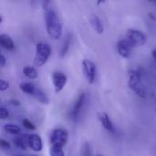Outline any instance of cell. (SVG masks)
<instances>
[{
	"mask_svg": "<svg viewBox=\"0 0 156 156\" xmlns=\"http://www.w3.org/2000/svg\"><path fill=\"white\" fill-rule=\"evenodd\" d=\"M50 4L51 3L49 1H45L42 3L43 8L46 12V28L48 37L54 40H58L62 35V24L55 10L50 6Z\"/></svg>",
	"mask_w": 156,
	"mask_h": 156,
	"instance_id": "cell-1",
	"label": "cell"
},
{
	"mask_svg": "<svg viewBox=\"0 0 156 156\" xmlns=\"http://www.w3.org/2000/svg\"><path fill=\"white\" fill-rule=\"evenodd\" d=\"M128 75H129V80H128L129 88L140 98H145L147 91L144 85L142 74L140 73V71L137 69H130Z\"/></svg>",
	"mask_w": 156,
	"mask_h": 156,
	"instance_id": "cell-2",
	"label": "cell"
},
{
	"mask_svg": "<svg viewBox=\"0 0 156 156\" xmlns=\"http://www.w3.org/2000/svg\"><path fill=\"white\" fill-rule=\"evenodd\" d=\"M51 54V48L45 42H38L36 47V54L33 60L35 67H42L48 61Z\"/></svg>",
	"mask_w": 156,
	"mask_h": 156,
	"instance_id": "cell-3",
	"label": "cell"
},
{
	"mask_svg": "<svg viewBox=\"0 0 156 156\" xmlns=\"http://www.w3.org/2000/svg\"><path fill=\"white\" fill-rule=\"evenodd\" d=\"M68 138H69V134L67 131L63 129H55L52 131L49 137L50 144L51 146L63 148L68 143Z\"/></svg>",
	"mask_w": 156,
	"mask_h": 156,
	"instance_id": "cell-4",
	"label": "cell"
},
{
	"mask_svg": "<svg viewBox=\"0 0 156 156\" xmlns=\"http://www.w3.org/2000/svg\"><path fill=\"white\" fill-rule=\"evenodd\" d=\"M126 37H127V39L133 44V47L143 46L145 44L147 40L146 36L142 31L134 29V28H130L126 33Z\"/></svg>",
	"mask_w": 156,
	"mask_h": 156,
	"instance_id": "cell-5",
	"label": "cell"
},
{
	"mask_svg": "<svg viewBox=\"0 0 156 156\" xmlns=\"http://www.w3.org/2000/svg\"><path fill=\"white\" fill-rule=\"evenodd\" d=\"M82 70L87 81L92 84L96 77V65L90 59H84L82 61Z\"/></svg>",
	"mask_w": 156,
	"mask_h": 156,
	"instance_id": "cell-6",
	"label": "cell"
},
{
	"mask_svg": "<svg viewBox=\"0 0 156 156\" xmlns=\"http://www.w3.org/2000/svg\"><path fill=\"white\" fill-rule=\"evenodd\" d=\"M133 48V44L127 38L121 39L117 43V51L119 55L124 58H127L131 56Z\"/></svg>",
	"mask_w": 156,
	"mask_h": 156,
	"instance_id": "cell-7",
	"label": "cell"
},
{
	"mask_svg": "<svg viewBox=\"0 0 156 156\" xmlns=\"http://www.w3.org/2000/svg\"><path fill=\"white\" fill-rule=\"evenodd\" d=\"M52 82L56 93H58L63 90L64 86L67 83V76L60 71H55L52 75Z\"/></svg>",
	"mask_w": 156,
	"mask_h": 156,
	"instance_id": "cell-8",
	"label": "cell"
},
{
	"mask_svg": "<svg viewBox=\"0 0 156 156\" xmlns=\"http://www.w3.org/2000/svg\"><path fill=\"white\" fill-rule=\"evenodd\" d=\"M85 99H86V95L85 93H80L78 97V99L76 100L73 107H72V110L70 112V117L72 120H77L79 118V115L83 108V105L85 103Z\"/></svg>",
	"mask_w": 156,
	"mask_h": 156,
	"instance_id": "cell-9",
	"label": "cell"
},
{
	"mask_svg": "<svg viewBox=\"0 0 156 156\" xmlns=\"http://www.w3.org/2000/svg\"><path fill=\"white\" fill-rule=\"evenodd\" d=\"M28 146L34 152H40L43 144L42 140L38 134H29L28 136Z\"/></svg>",
	"mask_w": 156,
	"mask_h": 156,
	"instance_id": "cell-10",
	"label": "cell"
},
{
	"mask_svg": "<svg viewBox=\"0 0 156 156\" xmlns=\"http://www.w3.org/2000/svg\"><path fill=\"white\" fill-rule=\"evenodd\" d=\"M98 118L101 123V125L104 127L105 130H107L109 133H115V129H114V126L109 117V115L106 113V112H99L98 113Z\"/></svg>",
	"mask_w": 156,
	"mask_h": 156,
	"instance_id": "cell-11",
	"label": "cell"
},
{
	"mask_svg": "<svg viewBox=\"0 0 156 156\" xmlns=\"http://www.w3.org/2000/svg\"><path fill=\"white\" fill-rule=\"evenodd\" d=\"M0 44L6 50H10L11 51L15 48L14 41L7 35H5V34L0 35Z\"/></svg>",
	"mask_w": 156,
	"mask_h": 156,
	"instance_id": "cell-12",
	"label": "cell"
},
{
	"mask_svg": "<svg viewBox=\"0 0 156 156\" xmlns=\"http://www.w3.org/2000/svg\"><path fill=\"white\" fill-rule=\"evenodd\" d=\"M28 136L29 135L24 134V135H21V136H18V137L15 138L14 144L19 149L27 150V148L28 146Z\"/></svg>",
	"mask_w": 156,
	"mask_h": 156,
	"instance_id": "cell-13",
	"label": "cell"
},
{
	"mask_svg": "<svg viewBox=\"0 0 156 156\" xmlns=\"http://www.w3.org/2000/svg\"><path fill=\"white\" fill-rule=\"evenodd\" d=\"M90 24L93 27V29L98 33V34H102L103 33V25L101 23V20L100 17L96 15H93L90 18Z\"/></svg>",
	"mask_w": 156,
	"mask_h": 156,
	"instance_id": "cell-14",
	"label": "cell"
},
{
	"mask_svg": "<svg viewBox=\"0 0 156 156\" xmlns=\"http://www.w3.org/2000/svg\"><path fill=\"white\" fill-rule=\"evenodd\" d=\"M32 96L34 98H36L38 101H40L43 104H48V102H49V100H48V96L46 95V93L43 92L38 88H36V90H35V91H34V93H33Z\"/></svg>",
	"mask_w": 156,
	"mask_h": 156,
	"instance_id": "cell-15",
	"label": "cell"
},
{
	"mask_svg": "<svg viewBox=\"0 0 156 156\" xmlns=\"http://www.w3.org/2000/svg\"><path fill=\"white\" fill-rule=\"evenodd\" d=\"M71 39H72L71 35L70 34H68L67 37H65V40H64L63 45H62L61 49H60L59 55H60L61 58H64L67 55V53L69 51V46H70V43H71Z\"/></svg>",
	"mask_w": 156,
	"mask_h": 156,
	"instance_id": "cell-16",
	"label": "cell"
},
{
	"mask_svg": "<svg viewBox=\"0 0 156 156\" xmlns=\"http://www.w3.org/2000/svg\"><path fill=\"white\" fill-rule=\"evenodd\" d=\"M23 74L27 79H30V80H35L37 78V71L34 68L29 67V66H27L23 69Z\"/></svg>",
	"mask_w": 156,
	"mask_h": 156,
	"instance_id": "cell-17",
	"label": "cell"
},
{
	"mask_svg": "<svg viewBox=\"0 0 156 156\" xmlns=\"http://www.w3.org/2000/svg\"><path fill=\"white\" fill-rule=\"evenodd\" d=\"M19 88H20V90L24 93H27V94H29V95H33V93H34V91H35L37 87H35L32 83L24 82V83H21L19 85Z\"/></svg>",
	"mask_w": 156,
	"mask_h": 156,
	"instance_id": "cell-18",
	"label": "cell"
},
{
	"mask_svg": "<svg viewBox=\"0 0 156 156\" xmlns=\"http://www.w3.org/2000/svg\"><path fill=\"white\" fill-rule=\"evenodd\" d=\"M4 130L5 132L10 134H18L21 132L20 127L16 124H5L4 126Z\"/></svg>",
	"mask_w": 156,
	"mask_h": 156,
	"instance_id": "cell-19",
	"label": "cell"
},
{
	"mask_svg": "<svg viewBox=\"0 0 156 156\" xmlns=\"http://www.w3.org/2000/svg\"><path fill=\"white\" fill-rule=\"evenodd\" d=\"M49 154L50 156H65L63 148L60 147H56V146H51L49 149Z\"/></svg>",
	"mask_w": 156,
	"mask_h": 156,
	"instance_id": "cell-20",
	"label": "cell"
},
{
	"mask_svg": "<svg viewBox=\"0 0 156 156\" xmlns=\"http://www.w3.org/2000/svg\"><path fill=\"white\" fill-rule=\"evenodd\" d=\"M81 156H91V150L89 143H85L81 149Z\"/></svg>",
	"mask_w": 156,
	"mask_h": 156,
	"instance_id": "cell-21",
	"label": "cell"
},
{
	"mask_svg": "<svg viewBox=\"0 0 156 156\" xmlns=\"http://www.w3.org/2000/svg\"><path fill=\"white\" fill-rule=\"evenodd\" d=\"M22 123H23L24 127L27 128V129L29 130V131H35V130H36V126H35L29 120H27V119H24V120L22 121Z\"/></svg>",
	"mask_w": 156,
	"mask_h": 156,
	"instance_id": "cell-22",
	"label": "cell"
},
{
	"mask_svg": "<svg viewBox=\"0 0 156 156\" xmlns=\"http://www.w3.org/2000/svg\"><path fill=\"white\" fill-rule=\"evenodd\" d=\"M8 116H9L8 111H7L5 108L1 107V108H0V118H1L2 120H4V119H6Z\"/></svg>",
	"mask_w": 156,
	"mask_h": 156,
	"instance_id": "cell-23",
	"label": "cell"
},
{
	"mask_svg": "<svg viewBox=\"0 0 156 156\" xmlns=\"http://www.w3.org/2000/svg\"><path fill=\"white\" fill-rule=\"evenodd\" d=\"M9 88V83L4 80H0V90L5 91Z\"/></svg>",
	"mask_w": 156,
	"mask_h": 156,
	"instance_id": "cell-24",
	"label": "cell"
},
{
	"mask_svg": "<svg viewBox=\"0 0 156 156\" xmlns=\"http://www.w3.org/2000/svg\"><path fill=\"white\" fill-rule=\"evenodd\" d=\"M0 144H1V147L4 148V149H9V148H10V144L7 143V142H5V141L3 140V139L0 140Z\"/></svg>",
	"mask_w": 156,
	"mask_h": 156,
	"instance_id": "cell-25",
	"label": "cell"
},
{
	"mask_svg": "<svg viewBox=\"0 0 156 156\" xmlns=\"http://www.w3.org/2000/svg\"><path fill=\"white\" fill-rule=\"evenodd\" d=\"M6 63V59H5V57L4 56V54H1L0 55V66L1 67H4Z\"/></svg>",
	"mask_w": 156,
	"mask_h": 156,
	"instance_id": "cell-26",
	"label": "cell"
},
{
	"mask_svg": "<svg viewBox=\"0 0 156 156\" xmlns=\"http://www.w3.org/2000/svg\"><path fill=\"white\" fill-rule=\"evenodd\" d=\"M151 98H152V100H153V102L154 103V111L156 112V96H155V94L154 93H152L151 94Z\"/></svg>",
	"mask_w": 156,
	"mask_h": 156,
	"instance_id": "cell-27",
	"label": "cell"
},
{
	"mask_svg": "<svg viewBox=\"0 0 156 156\" xmlns=\"http://www.w3.org/2000/svg\"><path fill=\"white\" fill-rule=\"evenodd\" d=\"M9 102L11 103V104H13V105H16V106H18L20 103H19V101H16V100H11V101H9Z\"/></svg>",
	"mask_w": 156,
	"mask_h": 156,
	"instance_id": "cell-28",
	"label": "cell"
},
{
	"mask_svg": "<svg viewBox=\"0 0 156 156\" xmlns=\"http://www.w3.org/2000/svg\"><path fill=\"white\" fill-rule=\"evenodd\" d=\"M152 57L154 58V60L156 61V49H153V51H152Z\"/></svg>",
	"mask_w": 156,
	"mask_h": 156,
	"instance_id": "cell-29",
	"label": "cell"
},
{
	"mask_svg": "<svg viewBox=\"0 0 156 156\" xmlns=\"http://www.w3.org/2000/svg\"><path fill=\"white\" fill-rule=\"evenodd\" d=\"M97 156H102V155H97Z\"/></svg>",
	"mask_w": 156,
	"mask_h": 156,
	"instance_id": "cell-30",
	"label": "cell"
},
{
	"mask_svg": "<svg viewBox=\"0 0 156 156\" xmlns=\"http://www.w3.org/2000/svg\"><path fill=\"white\" fill-rule=\"evenodd\" d=\"M32 156H37V155H32Z\"/></svg>",
	"mask_w": 156,
	"mask_h": 156,
	"instance_id": "cell-31",
	"label": "cell"
},
{
	"mask_svg": "<svg viewBox=\"0 0 156 156\" xmlns=\"http://www.w3.org/2000/svg\"><path fill=\"white\" fill-rule=\"evenodd\" d=\"M18 156H22V155H18Z\"/></svg>",
	"mask_w": 156,
	"mask_h": 156,
	"instance_id": "cell-32",
	"label": "cell"
}]
</instances>
